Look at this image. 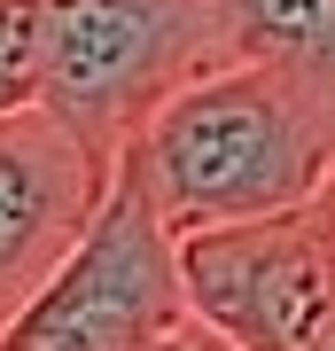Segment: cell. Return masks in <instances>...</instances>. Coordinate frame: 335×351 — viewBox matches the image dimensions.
<instances>
[{
  "instance_id": "6da1fadb",
  "label": "cell",
  "mask_w": 335,
  "mask_h": 351,
  "mask_svg": "<svg viewBox=\"0 0 335 351\" xmlns=\"http://www.w3.org/2000/svg\"><path fill=\"white\" fill-rule=\"evenodd\" d=\"M164 226H219L312 203L335 172V94L288 71L211 63L172 86L133 141Z\"/></svg>"
},
{
  "instance_id": "7a4b0ae2",
  "label": "cell",
  "mask_w": 335,
  "mask_h": 351,
  "mask_svg": "<svg viewBox=\"0 0 335 351\" xmlns=\"http://www.w3.org/2000/svg\"><path fill=\"white\" fill-rule=\"evenodd\" d=\"M187 320L179 258L133 149L110 156V188L47 281L0 320V351H156Z\"/></svg>"
},
{
  "instance_id": "3957f363",
  "label": "cell",
  "mask_w": 335,
  "mask_h": 351,
  "mask_svg": "<svg viewBox=\"0 0 335 351\" xmlns=\"http://www.w3.org/2000/svg\"><path fill=\"white\" fill-rule=\"evenodd\" d=\"M179 297L187 320L242 351H320L335 328V203L327 188L312 203L265 219H219L179 226Z\"/></svg>"
},
{
  "instance_id": "277c9868",
  "label": "cell",
  "mask_w": 335,
  "mask_h": 351,
  "mask_svg": "<svg viewBox=\"0 0 335 351\" xmlns=\"http://www.w3.org/2000/svg\"><path fill=\"white\" fill-rule=\"evenodd\" d=\"M211 63H226V55L203 0H47L39 101L86 149L117 156L164 94Z\"/></svg>"
},
{
  "instance_id": "5b68a950",
  "label": "cell",
  "mask_w": 335,
  "mask_h": 351,
  "mask_svg": "<svg viewBox=\"0 0 335 351\" xmlns=\"http://www.w3.org/2000/svg\"><path fill=\"white\" fill-rule=\"evenodd\" d=\"M110 188V156L86 149L47 101L0 117V320L47 281Z\"/></svg>"
},
{
  "instance_id": "8992f818",
  "label": "cell",
  "mask_w": 335,
  "mask_h": 351,
  "mask_svg": "<svg viewBox=\"0 0 335 351\" xmlns=\"http://www.w3.org/2000/svg\"><path fill=\"white\" fill-rule=\"evenodd\" d=\"M226 63L288 71L335 94V0H203Z\"/></svg>"
},
{
  "instance_id": "52a82bcc",
  "label": "cell",
  "mask_w": 335,
  "mask_h": 351,
  "mask_svg": "<svg viewBox=\"0 0 335 351\" xmlns=\"http://www.w3.org/2000/svg\"><path fill=\"white\" fill-rule=\"evenodd\" d=\"M47 78V0H0V117L32 110Z\"/></svg>"
},
{
  "instance_id": "ba28073f",
  "label": "cell",
  "mask_w": 335,
  "mask_h": 351,
  "mask_svg": "<svg viewBox=\"0 0 335 351\" xmlns=\"http://www.w3.org/2000/svg\"><path fill=\"white\" fill-rule=\"evenodd\" d=\"M156 351H242V343H226V336H211V328H203V320H179V328H172V336H164Z\"/></svg>"
},
{
  "instance_id": "9c48e42d",
  "label": "cell",
  "mask_w": 335,
  "mask_h": 351,
  "mask_svg": "<svg viewBox=\"0 0 335 351\" xmlns=\"http://www.w3.org/2000/svg\"><path fill=\"white\" fill-rule=\"evenodd\" d=\"M320 351H335V328H327V343H320Z\"/></svg>"
},
{
  "instance_id": "30bf717a",
  "label": "cell",
  "mask_w": 335,
  "mask_h": 351,
  "mask_svg": "<svg viewBox=\"0 0 335 351\" xmlns=\"http://www.w3.org/2000/svg\"><path fill=\"white\" fill-rule=\"evenodd\" d=\"M327 203H335V172H327Z\"/></svg>"
}]
</instances>
